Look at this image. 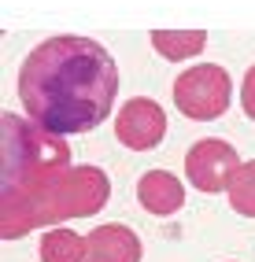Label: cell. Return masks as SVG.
<instances>
[{
    "mask_svg": "<svg viewBox=\"0 0 255 262\" xmlns=\"http://www.w3.org/2000/svg\"><path fill=\"white\" fill-rule=\"evenodd\" d=\"M229 96H233V81H229V74L222 71V67H215V63L181 71L178 81H174L178 111L196 118V122H211L218 115H226Z\"/></svg>",
    "mask_w": 255,
    "mask_h": 262,
    "instance_id": "7a4b0ae2",
    "label": "cell"
},
{
    "mask_svg": "<svg viewBox=\"0 0 255 262\" xmlns=\"http://www.w3.org/2000/svg\"><path fill=\"white\" fill-rule=\"evenodd\" d=\"M137 200H141L144 211L166 218V214H174L185 203V188H181V181L170 170H148L137 181Z\"/></svg>",
    "mask_w": 255,
    "mask_h": 262,
    "instance_id": "8992f818",
    "label": "cell"
},
{
    "mask_svg": "<svg viewBox=\"0 0 255 262\" xmlns=\"http://www.w3.org/2000/svg\"><path fill=\"white\" fill-rule=\"evenodd\" d=\"M118 67L93 37H48L19 67V100L37 129L67 137L89 133L111 115Z\"/></svg>",
    "mask_w": 255,
    "mask_h": 262,
    "instance_id": "6da1fadb",
    "label": "cell"
},
{
    "mask_svg": "<svg viewBox=\"0 0 255 262\" xmlns=\"http://www.w3.org/2000/svg\"><path fill=\"white\" fill-rule=\"evenodd\" d=\"M237 166H241L237 148L226 144V141H215V137L196 141L189 148V155H185V173H189L193 188H200V192H222V188H229V178H233Z\"/></svg>",
    "mask_w": 255,
    "mask_h": 262,
    "instance_id": "3957f363",
    "label": "cell"
},
{
    "mask_svg": "<svg viewBox=\"0 0 255 262\" xmlns=\"http://www.w3.org/2000/svg\"><path fill=\"white\" fill-rule=\"evenodd\" d=\"M41 262H85V236L71 229H52L41 240Z\"/></svg>",
    "mask_w": 255,
    "mask_h": 262,
    "instance_id": "ba28073f",
    "label": "cell"
},
{
    "mask_svg": "<svg viewBox=\"0 0 255 262\" xmlns=\"http://www.w3.org/2000/svg\"><path fill=\"white\" fill-rule=\"evenodd\" d=\"M241 103H244V115L255 118V67L244 74V89H241Z\"/></svg>",
    "mask_w": 255,
    "mask_h": 262,
    "instance_id": "30bf717a",
    "label": "cell"
},
{
    "mask_svg": "<svg viewBox=\"0 0 255 262\" xmlns=\"http://www.w3.org/2000/svg\"><path fill=\"white\" fill-rule=\"evenodd\" d=\"M85 262H141V240L126 225H96L85 236Z\"/></svg>",
    "mask_w": 255,
    "mask_h": 262,
    "instance_id": "5b68a950",
    "label": "cell"
},
{
    "mask_svg": "<svg viewBox=\"0 0 255 262\" xmlns=\"http://www.w3.org/2000/svg\"><path fill=\"white\" fill-rule=\"evenodd\" d=\"M229 203H233V211H241L248 218H255V159L251 163H241L233 170V178H229Z\"/></svg>",
    "mask_w": 255,
    "mask_h": 262,
    "instance_id": "9c48e42d",
    "label": "cell"
},
{
    "mask_svg": "<svg viewBox=\"0 0 255 262\" xmlns=\"http://www.w3.org/2000/svg\"><path fill=\"white\" fill-rule=\"evenodd\" d=\"M166 133V115L156 100L148 96H133L115 118V137L133 151H144V148H156Z\"/></svg>",
    "mask_w": 255,
    "mask_h": 262,
    "instance_id": "277c9868",
    "label": "cell"
},
{
    "mask_svg": "<svg viewBox=\"0 0 255 262\" xmlns=\"http://www.w3.org/2000/svg\"><path fill=\"white\" fill-rule=\"evenodd\" d=\"M152 45L166 59H185V56H196L207 45V33L203 30H156L152 33Z\"/></svg>",
    "mask_w": 255,
    "mask_h": 262,
    "instance_id": "52a82bcc",
    "label": "cell"
}]
</instances>
